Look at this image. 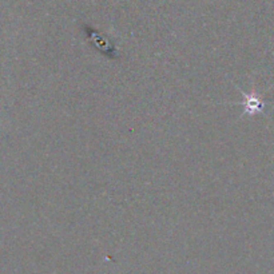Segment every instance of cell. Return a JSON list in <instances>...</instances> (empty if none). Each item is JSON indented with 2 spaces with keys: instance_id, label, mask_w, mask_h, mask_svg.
<instances>
[{
  "instance_id": "obj_1",
  "label": "cell",
  "mask_w": 274,
  "mask_h": 274,
  "mask_svg": "<svg viewBox=\"0 0 274 274\" xmlns=\"http://www.w3.org/2000/svg\"><path fill=\"white\" fill-rule=\"evenodd\" d=\"M242 96H243V102L238 104H242L243 106V115H249V116H253L255 114L261 113L265 107V103L261 100V98L257 95V94L251 93V94H246V93H242Z\"/></svg>"
}]
</instances>
